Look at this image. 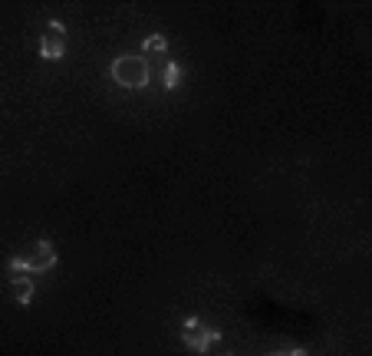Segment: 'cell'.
<instances>
[{"mask_svg":"<svg viewBox=\"0 0 372 356\" xmlns=\"http://www.w3.org/2000/svg\"><path fill=\"white\" fill-rule=\"evenodd\" d=\"M158 53H168V40L162 33H152L145 40V57H158Z\"/></svg>","mask_w":372,"mask_h":356,"instance_id":"8992f818","label":"cell"},{"mask_svg":"<svg viewBox=\"0 0 372 356\" xmlns=\"http://www.w3.org/2000/svg\"><path fill=\"white\" fill-rule=\"evenodd\" d=\"M112 79L122 89H145L152 79V69L145 67L142 57H119L112 63Z\"/></svg>","mask_w":372,"mask_h":356,"instance_id":"7a4b0ae2","label":"cell"},{"mask_svg":"<svg viewBox=\"0 0 372 356\" xmlns=\"http://www.w3.org/2000/svg\"><path fill=\"white\" fill-rule=\"evenodd\" d=\"M224 356H234V353H224Z\"/></svg>","mask_w":372,"mask_h":356,"instance_id":"ba28073f","label":"cell"},{"mask_svg":"<svg viewBox=\"0 0 372 356\" xmlns=\"http://www.w3.org/2000/svg\"><path fill=\"white\" fill-rule=\"evenodd\" d=\"M7 290H10V297L17 300L20 307H30V300H33V294H37V287H33V280H30V277H10Z\"/></svg>","mask_w":372,"mask_h":356,"instance_id":"5b68a950","label":"cell"},{"mask_svg":"<svg viewBox=\"0 0 372 356\" xmlns=\"http://www.w3.org/2000/svg\"><path fill=\"white\" fill-rule=\"evenodd\" d=\"M66 53V27L63 23H47L43 27V37H40V57L43 59H63Z\"/></svg>","mask_w":372,"mask_h":356,"instance_id":"277c9868","label":"cell"},{"mask_svg":"<svg viewBox=\"0 0 372 356\" xmlns=\"http://www.w3.org/2000/svg\"><path fill=\"white\" fill-rule=\"evenodd\" d=\"M178 79H182V67H178V63H168V67L162 69L165 89H175V86H178Z\"/></svg>","mask_w":372,"mask_h":356,"instance_id":"52a82bcc","label":"cell"},{"mask_svg":"<svg viewBox=\"0 0 372 356\" xmlns=\"http://www.w3.org/2000/svg\"><path fill=\"white\" fill-rule=\"evenodd\" d=\"M182 340H185V347L194 350V353H208V350L221 340V333L214 327H204L198 317H188L182 323Z\"/></svg>","mask_w":372,"mask_h":356,"instance_id":"3957f363","label":"cell"},{"mask_svg":"<svg viewBox=\"0 0 372 356\" xmlns=\"http://www.w3.org/2000/svg\"><path fill=\"white\" fill-rule=\"evenodd\" d=\"M57 264V248L50 244L47 238H40L27 254L10 260V277H30V274H43Z\"/></svg>","mask_w":372,"mask_h":356,"instance_id":"6da1fadb","label":"cell"}]
</instances>
